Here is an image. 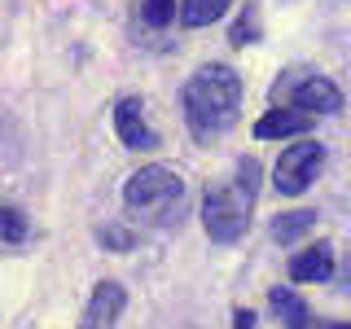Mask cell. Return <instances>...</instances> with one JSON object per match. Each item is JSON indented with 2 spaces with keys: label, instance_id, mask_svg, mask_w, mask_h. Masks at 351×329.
<instances>
[{
  "label": "cell",
  "instance_id": "6da1fadb",
  "mask_svg": "<svg viewBox=\"0 0 351 329\" xmlns=\"http://www.w3.org/2000/svg\"><path fill=\"white\" fill-rule=\"evenodd\" d=\"M241 106V75L224 62L197 66L184 84V123H189L197 145H211L237 123Z\"/></svg>",
  "mask_w": 351,
  "mask_h": 329
},
{
  "label": "cell",
  "instance_id": "7a4b0ae2",
  "mask_svg": "<svg viewBox=\"0 0 351 329\" xmlns=\"http://www.w3.org/2000/svg\"><path fill=\"white\" fill-rule=\"evenodd\" d=\"M255 189H259V162L255 158L241 162L233 180L211 184L206 197H202V228H206V237L219 241V246H228V241H237L241 233H246L250 211H255Z\"/></svg>",
  "mask_w": 351,
  "mask_h": 329
},
{
  "label": "cell",
  "instance_id": "3957f363",
  "mask_svg": "<svg viewBox=\"0 0 351 329\" xmlns=\"http://www.w3.org/2000/svg\"><path fill=\"white\" fill-rule=\"evenodd\" d=\"M123 206L136 219L167 224L184 206V180L167 167H141V171H132L128 184H123Z\"/></svg>",
  "mask_w": 351,
  "mask_h": 329
},
{
  "label": "cell",
  "instance_id": "277c9868",
  "mask_svg": "<svg viewBox=\"0 0 351 329\" xmlns=\"http://www.w3.org/2000/svg\"><path fill=\"white\" fill-rule=\"evenodd\" d=\"M321 167H325V145H321V141H299V145L281 149L272 180H277V189L285 197H299L307 184L321 175Z\"/></svg>",
  "mask_w": 351,
  "mask_h": 329
},
{
  "label": "cell",
  "instance_id": "5b68a950",
  "mask_svg": "<svg viewBox=\"0 0 351 329\" xmlns=\"http://www.w3.org/2000/svg\"><path fill=\"white\" fill-rule=\"evenodd\" d=\"M285 110H299V114H338L343 110V93H338L334 80H325V75H299V84L285 75Z\"/></svg>",
  "mask_w": 351,
  "mask_h": 329
},
{
  "label": "cell",
  "instance_id": "8992f818",
  "mask_svg": "<svg viewBox=\"0 0 351 329\" xmlns=\"http://www.w3.org/2000/svg\"><path fill=\"white\" fill-rule=\"evenodd\" d=\"M123 307H128V290H123V285H119V281H97L93 299H88V307H84L80 329H114L119 316H123Z\"/></svg>",
  "mask_w": 351,
  "mask_h": 329
},
{
  "label": "cell",
  "instance_id": "52a82bcc",
  "mask_svg": "<svg viewBox=\"0 0 351 329\" xmlns=\"http://www.w3.org/2000/svg\"><path fill=\"white\" fill-rule=\"evenodd\" d=\"M114 132H119V141H123L128 149H154V145H158L154 127L145 123V106H141V97H123V101L114 106Z\"/></svg>",
  "mask_w": 351,
  "mask_h": 329
},
{
  "label": "cell",
  "instance_id": "ba28073f",
  "mask_svg": "<svg viewBox=\"0 0 351 329\" xmlns=\"http://www.w3.org/2000/svg\"><path fill=\"white\" fill-rule=\"evenodd\" d=\"M334 246L329 241H316V246H307L299 250V255L290 259V281H299V285H316V281H329L334 277Z\"/></svg>",
  "mask_w": 351,
  "mask_h": 329
},
{
  "label": "cell",
  "instance_id": "9c48e42d",
  "mask_svg": "<svg viewBox=\"0 0 351 329\" xmlns=\"http://www.w3.org/2000/svg\"><path fill=\"white\" fill-rule=\"evenodd\" d=\"M316 119L312 114H299V110H268V114L255 123V136L259 141H281V136H294V132H307Z\"/></svg>",
  "mask_w": 351,
  "mask_h": 329
},
{
  "label": "cell",
  "instance_id": "30bf717a",
  "mask_svg": "<svg viewBox=\"0 0 351 329\" xmlns=\"http://www.w3.org/2000/svg\"><path fill=\"white\" fill-rule=\"evenodd\" d=\"M233 9V0H180V22L184 27H211Z\"/></svg>",
  "mask_w": 351,
  "mask_h": 329
},
{
  "label": "cell",
  "instance_id": "8fae6325",
  "mask_svg": "<svg viewBox=\"0 0 351 329\" xmlns=\"http://www.w3.org/2000/svg\"><path fill=\"white\" fill-rule=\"evenodd\" d=\"M268 299H272V312L281 316L285 329H307V307H303L299 294H290V290H281V285H277Z\"/></svg>",
  "mask_w": 351,
  "mask_h": 329
},
{
  "label": "cell",
  "instance_id": "7c38bea8",
  "mask_svg": "<svg viewBox=\"0 0 351 329\" xmlns=\"http://www.w3.org/2000/svg\"><path fill=\"white\" fill-rule=\"evenodd\" d=\"M312 224H316V211H285V215L272 219V237H277L281 246H290V241H299Z\"/></svg>",
  "mask_w": 351,
  "mask_h": 329
},
{
  "label": "cell",
  "instance_id": "4fadbf2b",
  "mask_svg": "<svg viewBox=\"0 0 351 329\" xmlns=\"http://www.w3.org/2000/svg\"><path fill=\"white\" fill-rule=\"evenodd\" d=\"M22 237H27V215L18 206L0 202V241H22Z\"/></svg>",
  "mask_w": 351,
  "mask_h": 329
},
{
  "label": "cell",
  "instance_id": "5bb4252c",
  "mask_svg": "<svg viewBox=\"0 0 351 329\" xmlns=\"http://www.w3.org/2000/svg\"><path fill=\"white\" fill-rule=\"evenodd\" d=\"M141 14H145L149 27H167V22L176 18V0H145V5H141Z\"/></svg>",
  "mask_w": 351,
  "mask_h": 329
},
{
  "label": "cell",
  "instance_id": "9a60e30c",
  "mask_svg": "<svg viewBox=\"0 0 351 329\" xmlns=\"http://www.w3.org/2000/svg\"><path fill=\"white\" fill-rule=\"evenodd\" d=\"M97 241H101V246H114V250H128L132 246V233H123V228H101V233H97Z\"/></svg>",
  "mask_w": 351,
  "mask_h": 329
},
{
  "label": "cell",
  "instance_id": "2e32d148",
  "mask_svg": "<svg viewBox=\"0 0 351 329\" xmlns=\"http://www.w3.org/2000/svg\"><path fill=\"white\" fill-rule=\"evenodd\" d=\"M233 329H255V312H250V307H237V312H233Z\"/></svg>",
  "mask_w": 351,
  "mask_h": 329
},
{
  "label": "cell",
  "instance_id": "e0dca14e",
  "mask_svg": "<svg viewBox=\"0 0 351 329\" xmlns=\"http://www.w3.org/2000/svg\"><path fill=\"white\" fill-rule=\"evenodd\" d=\"M329 329H347V325H329Z\"/></svg>",
  "mask_w": 351,
  "mask_h": 329
}]
</instances>
